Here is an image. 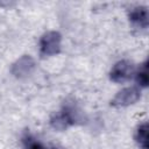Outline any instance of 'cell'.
Listing matches in <instances>:
<instances>
[{"instance_id": "6da1fadb", "label": "cell", "mask_w": 149, "mask_h": 149, "mask_svg": "<svg viewBox=\"0 0 149 149\" xmlns=\"http://www.w3.org/2000/svg\"><path fill=\"white\" fill-rule=\"evenodd\" d=\"M62 36L58 31H48L45 33L40 41V51L42 56H52L59 52L61 50Z\"/></svg>"}, {"instance_id": "7a4b0ae2", "label": "cell", "mask_w": 149, "mask_h": 149, "mask_svg": "<svg viewBox=\"0 0 149 149\" xmlns=\"http://www.w3.org/2000/svg\"><path fill=\"white\" fill-rule=\"evenodd\" d=\"M61 114L66 120L69 126L76 125V123H84L86 121V116L83 109L73 100H66L64 102Z\"/></svg>"}, {"instance_id": "3957f363", "label": "cell", "mask_w": 149, "mask_h": 149, "mask_svg": "<svg viewBox=\"0 0 149 149\" xmlns=\"http://www.w3.org/2000/svg\"><path fill=\"white\" fill-rule=\"evenodd\" d=\"M34 70H35V61L28 55L20 57L16 62L13 63L12 69H10L12 74L19 79L29 77Z\"/></svg>"}, {"instance_id": "277c9868", "label": "cell", "mask_w": 149, "mask_h": 149, "mask_svg": "<svg viewBox=\"0 0 149 149\" xmlns=\"http://www.w3.org/2000/svg\"><path fill=\"white\" fill-rule=\"evenodd\" d=\"M134 73V66L128 61H120L114 64L109 72V78L115 83H123L132 78Z\"/></svg>"}, {"instance_id": "5b68a950", "label": "cell", "mask_w": 149, "mask_h": 149, "mask_svg": "<svg viewBox=\"0 0 149 149\" xmlns=\"http://www.w3.org/2000/svg\"><path fill=\"white\" fill-rule=\"evenodd\" d=\"M140 91L136 87H126L123 90H121L120 92L116 93V95L114 97V99L112 100V105L115 107H125V106H129L134 102H136L140 98Z\"/></svg>"}, {"instance_id": "8992f818", "label": "cell", "mask_w": 149, "mask_h": 149, "mask_svg": "<svg viewBox=\"0 0 149 149\" xmlns=\"http://www.w3.org/2000/svg\"><path fill=\"white\" fill-rule=\"evenodd\" d=\"M129 20L140 28L148 27V9L144 6L135 7L129 13Z\"/></svg>"}, {"instance_id": "52a82bcc", "label": "cell", "mask_w": 149, "mask_h": 149, "mask_svg": "<svg viewBox=\"0 0 149 149\" xmlns=\"http://www.w3.org/2000/svg\"><path fill=\"white\" fill-rule=\"evenodd\" d=\"M135 140L142 149H148V123L143 122L137 127L135 133Z\"/></svg>"}, {"instance_id": "ba28073f", "label": "cell", "mask_w": 149, "mask_h": 149, "mask_svg": "<svg viewBox=\"0 0 149 149\" xmlns=\"http://www.w3.org/2000/svg\"><path fill=\"white\" fill-rule=\"evenodd\" d=\"M22 142H23V149H45L44 146L30 134H26L22 139Z\"/></svg>"}, {"instance_id": "9c48e42d", "label": "cell", "mask_w": 149, "mask_h": 149, "mask_svg": "<svg viewBox=\"0 0 149 149\" xmlns=\"http://www.w3.org/2000/svg\"><path fill=\"white\" fill-rule=\"evenodd\" d=\"M136 80L140 84V86H142V87H147L148 86L149 78H148V62L147 61L141 65L140 70L137 71V73H136Z\"/></svg>"}, {"instance_id": "30bf717a", "label": "cell", "mask_w": 149, "mask_h": 149, "mask_svg": "<svg viewBox=\"0 0 149 149\" xmlns=\"http://www.w3.org/2000/svg\"><path fill=\"white\" fill-rule=\"evenodd\" d=\"M50 125H51V127L55 128L56 130H64L65 128L69 127V123L66 122V120L63 118V115H62L61 113L51 118Z\"/></svg>"}, {"instance_id": "8fae6325", "label": "cell", "mask_w": 149, "mask_h": 149, "mask_svg": "<svg viewBox=\"0 0 149 149\" xmlns=\"http://www.w3.org/2000/svg\"><path fill=\"white\" fill-rule=\"evenodd\" d=\"M52 149H64V148H62V147H54Z\"/></svg>"}]
</instances>
